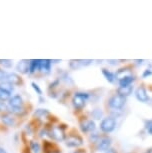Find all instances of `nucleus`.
Returning <instances> with one entry per match:
<instances>
[{
    "label": "nucleus",
    "mask_w": 152,
    "mask_h": 153,
    "mask_svg": "<svg viewBox=\"0 0 152 153\" xmlns=\"http://www.w3.org/2000/svg\"><path fill=\"white\" fill-rule=\"evenodd\" d=\"M126 102V98L121 96V95H113L112 97L110 98L109 101H108V104H109V107L112 109H121L123 106L125 105Z\"/></svg>",
    "instance_id": "3"
},
{
    "label": "nucleus",
    "mask_w": 152,
    "mask_h": 153,
    "mask_svg": "<svg viewBox=\"0 0 152 153\" xmlns=\"http://www.w3.org/2000/svg\"><path fill=\"white\" fill-rule=\"evenodd\" d=\"M92 116L95 118V119H100V117L102 116L101 110H99V109H95V110L92 112Z\"/></svg>",
    "instance_id": "26"
},
{
    "label": "nucleus",
    "mask_w": 152,
    "mask_h": 153,
    "mask_svg": "<svg viewBox=\"0 0 152 153\" xmlns=\"http://www.w3.org/2000/svg\"><path fill=\"white\" fill-rule=\"evenodd\" d=\"M102 73L104 75V77L106 78V80L109 82H114V80H115V75H114L112 72H110L109 70H107V69H102Z\"/></svg>",
    "instance_id": "18"
},
{
    "label": "nucleus",
    "mask_w": 152,
    "mask_h": 153,
    "mask_svg": "<svg viewBox=\"0 0 152 153\" xmlns=\"http://www.w3.org/2000/svg\"><path fill=\"white\" fill-rule=\"evenodd\" d=\"M4 82L10 83V84H12V85H16L20 83V78L16 73H8Z\"/></svg>",
    "instance_id": "12"
},
{
    "label": "nucleus",
    "mask_w": 152,
    "mask_h": 153,
    "mask_svg": "<svg viewBox=\"0 0 152 153\" xmlns=\"http://www.w3.org/2000/svg\"><path fill=\"white\" fill-rule=\"evenodd\" d=\"M129 75H131V74H130V71H129L128 69H120V70H118V72L116 73L115 77H117V78L120 80V79L124 78V77H126V76H129Z\"/></svg>",
    "instance_id": "19"
},
{
    "label": "nucleus",
    "mask_w": 152,
    "mask_h": 153,
    "mask_svg": "<svg viewBox=\"0 0 152 153\" xmlns=\"http://www.w3.org/2000/svg\"><path fill=\"white\" fill-rule=\"evenodd\" d=\"M88 98H89V94L83 93V92H77V93H75V95H74L73 100H72L74 107L78 108V109L82 108L83 106L85 105Z\"/></svg>",
    "instance_id": "4"
},
{
    "label": "nucleus",
    "mask_w": 152,
    "mask_h": 153,
    "mask_svg": "<svg viewBox=\"0 0 152 153\" xmlns=\"http://www.w3.org/2000/svg\"><path fill=\"white\" fill-rule=\"evenodd\" d=\"M31 86H32V88L34 89V91H35L37 94H39V95H41V94H42V90L40 89V87L38 86V84H36L35 82H32V83H31Z\"/></svg>",
    "instance_id": "25"
},
{
    "label": "nucleus",
    "mask_w": 152,
    "mask_h": 153,
    "mask_svg": "<svg viewBox=\"0 0 152 153\" xmlns=\"http://www.w3.org/2000/svg\"><path fill=\"white\" fill-rule=\"evenodd\" d=\"M148 132L152 135V122L149 124V126H148Z\"/></svg>",
    "instance_id": "30"
},
{
    "label": "nucleus",
    "mask_w": 152,
    "mask_h": 153,
    "mask_svg": "<svg viewBox=\"0 0 152 153\" xmlns=\"http://www.w3.org/2000/svg\"><path fill=\"white\" fill-rule=\"evenodd\" d=\"M134 81V77L132 75H129V76H126L124 78L119 80V84L121 87L123 86H128V85H132V82Z\"/></svg>",
    "instance_id": "15"
},
{
    "label": "nucleus",
    "mask_w": 152,
    "mask_h": 153,
    "mask_svg": "<svg viewBox=\"0 0 152 153\" xmlns=\"http://www.w3.org/2000/svg\"><path fill=\"white\" fill-rule=\"evenodd\" d=\"M105 153H117L115 150L112 149V148H110V149H108L107 151H105Z\"/></svg>",
    "instance_id": "31"
},
{
    "label": "nucleus",
    "mask_w": 152,
    "mask_h": 153,
    "mask_svg": "<svg viewBox=\"0 0 152 153\" xmlns=\"http://www.w3.org/2000/svg\"><path fill=\"white\" fill-rule=\"evenodd\" d=\"M66 144L69 147H77L82 144V139L78 136H70L67 139Z\"/></svg>",
    "instance_id": "11"
},
{
    "label": "nucleus",
    "mask_w": 152,
    "mask_h": 153,
    "mask_svg": "<svg viewBox=\"0 0 152 153\" xmlns=\"http://www.w3.org/2000/svg\"><path fill=\"white\" fill-rule=\"evenodd\" d=\"M0 87L2 89H4L5 91H7L8 93H10V94L12 93V91H13V85L7 82H2L1 84H0Z\"/></svg>",
    "instance_id": "20"
},
{
    "label": "nucleus",
    "mask_w": 152,
    "mask_h": 153,
    "mask_svg": "<svg viewBox=\"0 0 152 153\" xmlns=\"http://www.w3.org/2000/svg\"><path fill=\"white\" fill-rule=\"evenodd\" d=\"M116 127V120L112 117H107L104 118L101 123H100V128L103 132L105 133H109V132H112Z\"/></svg>",
    "instance_id": "2"
},
{
    "label": "nucleus",
    "mask_w": 152,
    "mask_h": 153,
    "mask_svg": "<svg viewBox=\"0 0 152 153\" xmlns=\"http://www.w3.org/2000/svg\"><path fill=\"white\" fill-rule=\"evenodd\" d=\"M0 153H6V150L2 148V147H0Z\"/></svg>",
    "instance_id": "32"
},
{
    "label": "nucleus",
    "mask_w": 152,
    "mask_h": 153,
    "mask_svg": "<svg viewBox=\"0 0 152 153\" xmlns=\"http://www.w3.org/2000/svg\"><path fill=\"white\" fill-rule=\"evenodd\" d=\"M5 110H7V103H5L4 101H0V111Z\"/></svg>",
    "instance_id": "28"
},
{
    "label": "nucleus",
    "mask_w": 152,
    "mask_h": 153,
    "mask_svg": "<svg viewBox=\"0 0 152 153\" xmlns=\"http://www.w3.org/2000/svg\"><path fill=\"white\" fill-rule=\"evenodd\" d=\"M29 64H30V61H28V60H21V61H19L18 64H17L16 69L20 73L26 74L29 72Z\"/></svg>",
    "instance_id": "8"
},
{
    "label": "nucleus",
    "mask_w": 152,
    "mask_h": 153,
    "mask_svg": "<svg viewBox=\"0 0 152 153\" xmlns=\"http://www.w3.org/2000/svg\"><path fill=\"white\" fill-rule=\"evenodd\" d=\"M111 145V139L108 137H102L97 141V149L99 151H107L110 149Z\"/></svg>",
    "instance_id": "6"
},
{
    "label": "nucleus",
    "mask_w": 152,
    "mask_h": 153,
    "mask_svg": "<svg viewBox=\"0 0 152 153\" xmlns=\"http://www.w3.org/2000/svg\"><path fill=\"white\" fill-rule=\"evenodd\" d=\"M81 129L83 132H90L95 129V123L92 120H87L81 124Z\"/></svg>",
    "instance_id": "13"
},
{
    "label": "nucleus",
    "mask_w": 152,
    "mask_h": 153,
    "mask_svg": "<svg viewBox=\"0 0 152 153\" xmlns=\"http://www.w3.org/2000/svg\"><path fill=\"white\" fill-rule=\"evenodd\" d=\"M7 74H8V72L4 71V70H1V69H0V81L4 82L5 79H6V77H7Z\"/></svg>",
    "instance_id": "27"
},
{
    "label": "nucleus",
    "mask_w": 152,
    "mask_h": 153,
    "mask_svg": "<svg viewBox=\"0 0 152 153\" xmlns=\"http://www.w3.org/2000/svg\"><path fill=\"white\" fill-rule=\"evenodd\" d=\"M135 95H136V98L140 101V102H147L149 100L147 91H146V89L144 87H142V86L136 89Z\"/></svg>",
    "instance_id": "7"
},
{
    "label": "nucleus",
    "mask_w": 152,
    "mask_h": 153,
    "mask_svg": "<svg viewBox=\"0 0 152 153\" xmlns=\"http://www.w3.org/2000/svg\"><path fill=\"white\" fill-rule=\"evenodd\" d=\"M30 147H31V150L33 151V153H39L40 152V145H39V143L32 141V142L30 143Z\"/></svg>",
    "instance_id": "24"
},
{
    "label": "nucleus",
    "mask_w": 152,
    "mask_h": 153,
    "mask_svg": "<svg viewBox=\"0 0 152 153\" xmlns=\"http://www.w3.org/2000/svg\"><path fill=\"white\" fill-rule=\"evenodd\" d=\"M10 93H8L7 91H5L4 89H2L0 87V101H5V100H9L10 98Z\"/></svg>",
    "instance_id": "21"
},
{
    "label": "nucleus",
    "mask_w": 152,
    "mask_h": 153,
    "mask_svg": "<svg viewBox=\"0 0 152 153\" xmlns=\"http://www.w3.org/2000/svg\"><path fill=\"white\" fill-rule=\"evenodd\" d=\"M7 110L14 114L23 113V99L20 95H14V96L9 98L7 102Z\"/></svg>",
    "instance_id": "1"
},
{
    "label": "nucleus",
    "mask_w": 152,
    "mask_h": 153,
    "mask_svg": "<svg viewBox=\"0 0 152 153\" xmlns=\"http://www.w3.org/2000/svg\"><path fill=\"white\" fill-rule=\"evenodd\" d=\"M147 153H152V148H150V149H148V151H147Z\"/></svg>",
    "instance_id": "34"
},
{
    "label": "nucleus",
    "mask_w": 152,
    "mask_h": 153,
    "mask_svg": "<svg viewBox=\"0 0 152 153\" xmlns=\"http://www.w3.org/2000/svg\"><path fill=\"white\" fill-rule=\"evenodd\" d=\"M64 132L60 127H53L52 130H51V137H53L54 139L61 141L64 139Z\"/></svg>",
    "instance_id": "9"
},
{
    "label": "nucleus",
    "mask_w": 152,
    "mask_h": 153,
    "mask_svg": "<svg viewBox=\"0 0 152 153\" xmlns=\"http://www.w3.org/2000/svg\"><path fill=\"white\" fill-rule=\"evenodd\" d=\"M152 74V71H151V69H146V70L143 72V74H142V76L144 77H147V76H150V75Z\"/></svg>",
    "instance_id": "29"
},
{
    "label": "nucleus",
    "mask_w": 152,
    "mask_h": 153,
    "mask_svg": "<svg viewBox=\"0 0 152 153\" xmlns=\"http://www.w3.org/2000/svg\"><path fill=\"white\" fill-rule=\"evenodd\" d=\"M136 62H137V64H141L143 62V60H136Z\"/></svg>",
    "instance_id": "33"
},
{
    "label": "nucleus",
    "mask_w": 152,
    "mask_h": 153,
    "mask_svg": "<svg viewBox=\"0 0 152 153\" xmlns=\"http://www.w3.org/2000/svg\"><path fill=\"white\" fill-rule=\"evenodd\" d=\"M2 122L7 126H14L15 120H14V118L12 116L6 114V115H3V116H2Z\"/></svg>",
    "instance_id": "16"
},
{
    "label": "nucleus",
    "mask_w": 152,
    "mask_h": 153,
    "mask_svg": "<svg viewBox=\"0 0 152 153\" xmlns=\"http://www.w3.org/2000/svg\"><path fill=\"white\" fill-rule=\"evenodd\" d=\"M0 65H2L4 68H10L12 66V60L9 59H0Z\"/></svg>",
    "instance_id": "23"
},
{
    "label": "nucleus",
    "mask_w": 152,
    "mask_h": 153,
    "mask_svg": "<svg viewBox=\"0 0 152 153\" xmlns=\"http://www.w3.org/2000/svg\"><path fill=\"white\" fill-rule=\"evenodd\" d=\"M49 114L46 109H37V110L34 112V116L36 117H45Z\"/></svg>",
    "instance_id": "22"
},
{
    "label": "nucleus",
    "mask_w": 152,
    "mask_h": 153,
    "mask_svg": "<svg viewBox=\"0 0 152 153\" xmlns=\"http://www.w3.org/2000/svg\"><path fill=\"white\" fill-rule=\"evenodd\" d=\"M51 60H40V66H39V70L42 72H46L48 73L51 70Z\"/></svg>",
    "instance_id": "14"
},
{
    "label": "nucleus",
    "mask_w": 152,
    "mask_h": 153,
    "mask_svg": "<svg viewBox=\"0 0 152 153\" xmlns=\"http://www.w3.org/2000/svg\"><path fill=\"white\" fill-rule=\"evenodd\" d=\"M40 60H31L29 64V73H34L36 70H39Z\"/></svg>",
    "instance_id": "17"
},
{
    "label": "nucleus",
    "mask_w": 152,
    "mask_h": 153,
    "mask_svg": "<svg viewBox=\"0 0 152 153\" xmlns=\"http://www.w3.org/2000/svg\"><path fill=\"white\" fill-rule=\"evenodd\" d=\"M93 61L90 59H78V60H70L69 66L73 70H78L80 68L86 67V66L90 65Z\"/></svg>",
    "instance_id": "5"
},
{
    "label": "nucleus",
    "mask_w": 152,
    "mask_h": 153,
    "mask_svg": "<svg viewBox=\"0 0 152 153\" xmlns=\"http://www.w3.org/2000/svg\"><path fill=\"white\" fill-rule=\"evenodd\" d=\"M133 91V86L132 85H128V86H123V87H120L117 89V93H118V95H121V96L125 97L126 96H129L131 93H132Z\"/></svg>",
    "instance_id": "10"
}]
</instances>
